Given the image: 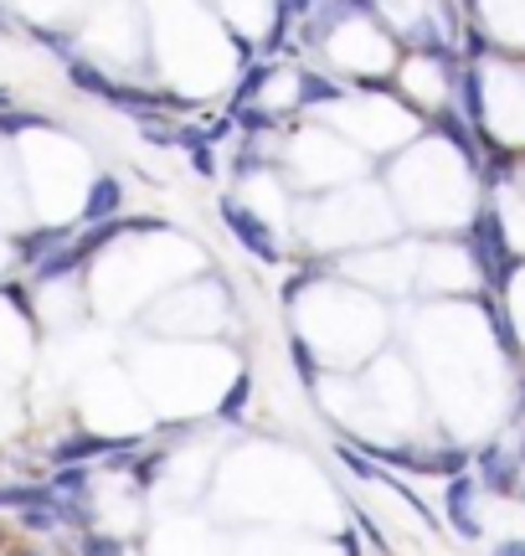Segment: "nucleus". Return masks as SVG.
<instances>
[{"label": "nucleus", "mask_w": 525, "mask_h": 556, "mask_svg": "<svg viewBox=\"0 0 525 556\" xmlns=\"http://www.w3.org/2000/svg\"><path fill=\"white\" fill-rule=\"evenodd\" d=\"M222 222H227V232L243 242V253H253L258 263H283V248H279V238H273V227H268L253 206H243L238 197H222Z\"/></svg>", "instance_id": "obj_1"}, {"label": "nucleus", "mask_w": 525, "mask_h": 556, "mask_svg": "<svg viewBox=\"0 0 525 556\" xmlns=\"http://www.w3.org/2000/svg\"><path fill=\"white\" fill-rule=\"evenodd\" d=\"M469 242H474V263H479V274H485L495 289H505L510 274H515V258H510L505 242H500V222H495V212H479Z\"/></svg>", "instance_id": "obj_2"}, {"label": "nucleus", "mask_w": 525, "mask_h": 556, "mask_svg": "<svg viewBox=\"0 0 525 556\" xmlns=\"http://www.w3.org/2000/svg\"><path fill=\"white\" fill-rule=\"evenodd\" d=\"M474 500H479V479L448 475L444 510H448V526H453V531H459L464 541H479V536H485V526H479V510H474Z\"/></svg>", "instance_id": "obj_3"}, {"label": "nucleus", "mask_w": 525, "mask_h": 556, "mask_svg": "<svg viewBox=\"0 0 525 556\" xmlns=\"http://www.w3.org/2000/svg\"><path fill=\"white\" fill-rule=\"evenodd\" d=\"M474 469H479V484L495 490V495H515V490H521V454H510V448H500V443L479 448Z\"/></svg>", "instance_id": "obj_4"}, {"label": "nucleus", "mask_w": 525, "mask_h": 556, "mask_svg": "<svg viewBox=\"0 0 525 556\" xmlns=\"http://www.w3.org/2000/svg\"><path fill=\"white\" fill-rule=\"evenodd\" d=\"M124 212V180L119 176H93V186L82 191L78 201V227H93V222H108Z\"/></svg>", "instance_id": "obj_5"}, {"label": "nucleus", "mask_w": 525, "mask_h": 556, "mask_svg": "<svg viewBox=\"0 0 525 556\" xmlns=\"http://www.w3.org/2000/svg\"><path fill=\"white\" fill-rule=\"evenodd\" d=\"M88 263H93V258H88V253H82V248H78V232H73V238H67V242H57V248H52V253H47V258H41V263H31L26 274H31V283H62V278L82 274Z\"/></svg>", "instance_id": "obj_6"}, {"label": "nucleus", "mask_w": 525, "mask_h": 556, "mask_svg": "<svg viewBox=\"0 0 525 556\" xmlns=\"http://www.w3.org/2000/svg\"><path fill=\"white\" fill-rule=\"evenodd\" d=\"M78 232V222H57V227H31V232H21L16 238V263L21 268H31V263H41L57 242H67Z\"/></svg>", "instance_id": "obj_7"}, {"label": "nucleus", "mask_w": 525, "mask_h": 556, "mask_svg": "<svg viewBox=\"0 0 525 556\" xmlns=\"http://www.w3.org/2000/svg\"><path fill=\"white\" fill-rule=\"evenodd\" d=\"M31 505H57L52 484H0V510H31Z\"/></svg>", "instance_id": "obj_8"}, {"label": "nucleus", "mask_w": 525, "mask_h": 556, "mask_svg": "<svg viewBox=\"0 0 525 556\" xmlns=\"http://www.w3.org/2000/svg\"><path fill=\"white\" fill-rule=\"evenodd\" d=\"M273 73H279L273 62H247L243 78H238V93H232V109H238V103H258V99H262V88L273 83Z\"/></svg>", "instance_id": "obj_9"}, {"label": "nucleus", "mask_w": 525, "mask_h": 556, "mask_svg": "<svg viewBox=\"0 0 525 556\" xmlns=\"http://www.w3.org/2000/svg\"><path fill=\"white\" fill-rule=\"evenodd\" d=\"M345 88L324 73H299V109H320V103H335Z\"/></svg>", "instance_id": "obj_10"}, {"label": "nucleus", "mask_w": 525, "mask_h": 556, "mask_svg": "<svg viewBox=\"0 0 525 556\" xmlns=\"http://www.w3.org/2000/svg\"><path fill=\"white\" fill-rule=\"evenodd\" d=\"M289 361H294V371H299V387H320V361H315V351H309V340L304 336H289Z\"/></svg>", "instance_id": "obj_11"}, {"label": "nucleus", "mask_w": 525, "mask_h": 556, "mask_svg": "<svg viewBox=\"0 0 525 556\" xmlns=\"http://www.w3.org/2000/svg\"><path fill=\"white\" fill-rule=\"evenodd\" d=\"M78 556H129V552H124L119 536H108V531H99V526H88V531H78Z\"/></svg>", "instance_id": "obj_12"}, {"label": "nucleus", "mask_w": 525, "mask_h": 556, "mask_svg": "<svg viewBox=\"0 0 525 556\" xmlns=\"http://www.w3.org/2000/svg\"><path fill=\"white\" fill-rule=\"evenodd\" d=\"M247 402H253V377L243 371V377L227 387V397H222V407H217V417H222V422H238V417L247 413Z\"/></svg>", "instance_id": "obj_13"}, {"label": "nucleus", "mask_w": 525, "mask_h": 556, "mask_svg": "<svg viewBox=\"0 0 525 556\" xmlns=\"http://www.w3.org/2000/svg\"><path fill=\"white\" fill-rule=\"evenodd\" d=\"M485 315H489V325H495V340H500V351L521 361V340H515V325L505 319V309H500L495 299H485Z\"/></svg>", "instance_id": "obj_14"}, {"label": "nucleus", "mask_w": 525, "mask_h": 556, "mask_svg": "<svg viewBox=\"0 0 525 556\" xmlns=\"http://www.w3.org/2000/svg\"><path fill=\"white\" fill-rule=\"evenodd\" d=\"M124 475H135V484H140V490H150V484L165 475V448H161V454H144V448H140V454L129 458V469H124Z\"/></svg>", "instance_id": "obj_15"}, {"label": "nucleus", "mask_w": 525, "mask_h": 556, "mask_svg": "<svg viewBox=\"0 0 525 556\" xmlns=\"http://www.w3.org/2000/svg\"><path fill=\"white\" fill-rule=\"evenodd\" d=\"M433 129H438V135H444V139H453V144H459V150H464L469 160L479 155V150H474V139H469V129H464V119H459V114H448V109H444V114H433Z\"/></svg>", "instance_id": "obj_16"}, {"label": "nucleus", "mask_w": 525, "mask_h": 556, "mask_svg": "<svg viewBox=\"0 0 525 556\" xmlns=\"http://www.w3.org/2000/svg\"><path fill=\"white\" fill-rule=\"evenodd\" d=\"M185 160H191V170H196L202 180L217 176V144H212V139H202V144H191V150H185Z\"/></svg>", "instance_id": "obj_17"}, {"label": "nucleus", "mask_w": 525, "mask_h": 556, "mask_svg": "<svg viewBox=\"0 0 525 556\" xmlns=\"http://www.w3.org/2000/svg\"><path fill=\"white\" fill-rule=\"evenodd\" d=\"M356 526H361V531H366V541H371L376 552H392V546H386V536H382V526H376V520L366 516V510H356Z\"/></svg>", "instance_id": "obj_18"}, {"label": "nucleus", "mask_w": 525, "mask_h": 556, "mask_svg": "<svg viewBox=\"0 0 525 556\" xmlns=\"http://www.w3.org/2000/svg\"><path fill=\"white\" fill-rule=\"evenodd\" d=\"M495 556H525V541H500V546H495Z\"/></svg>", "instance_id": "obj_19"}, {"label": "nucleus", "mask_w": 525, "mask_h": 556, "mask_svg": "<svg viewBox=\"0 0 525 556\" xmlns=\"http://www.w3.org/2000/svg\"><path fill=\"white\" fill-rule=\"evenodd\" d=\"M0 109H11V93H5V88H0Z\"/></svg>", "instance_id": "obj_20"}, {"label": "nucleus", "mask_w": 525, "mask_h": 556, "mask_svg": "<svg viewBox=\"0 0 525 556\" xmlns=\"http://www.w3.org/2000/svg\"><path fill=\"white\" fill-rule=\"evenodd\" d=\"M521 469H525V443H521Z\"/></svg>", "instance_id": "obj_21"}, {"label": "nucleus", "mask_w": 525, "mask_h": 556, "mask_svg": "<svg viewBox=\"0 0 525 556\" xmlns=\"http://www.w3.org/2000/svg\"><path fill=\"white\" fill-rule=\"evenodd\" d=\"M515 495H521V500H525V484H521V490H515Z\"/></svg>", "instance_id": "obj_22"}, {"label": "nucleus", "mask_w": 525, "mask_h": 556, "mask_svg": "<svg viewBox=\"0 0 525 556\" xmlns=\"http://www.w3.org/2000/svg\"><path fill=\"white\" fill-rule=\"evenodd\" d=\"M21 556H41V552H21Z\"/></svg>", "instance_id": "obj_23"}, {"label": "nucleus", "mask_w": 525, "mask_h": 556, "mask_svg": "<svg viewBox=\"0 0 525 556\" xmlns=\"http://www.w3.org/2000/svg\"><path fill=\"white\" fill-rule=\"evenodd\" d=\"M521 397H525V381H521Z\"/></svg>", "instance_id": "obj_24"}, {"label": "nucleus", "mask_w": 525, "mask_h": 556, "mask_svg": "<svg viewBox=\"0 0 525 556\" xmlns=\"http://www.w3.org/2000/svg\"><path fill=\"white\" fill-rule=\"evenodd\" d=\"M521 413H525V397H521Z\"/></svg>", "instance_id": "obj_25"}]
</instances>
